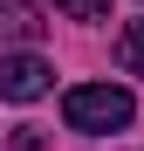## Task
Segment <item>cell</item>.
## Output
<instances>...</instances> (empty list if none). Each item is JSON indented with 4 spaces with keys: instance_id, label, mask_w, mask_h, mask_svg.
I'll use <instances>...</instances> for the list:
<instances>
[{
    "instance_id": "4",
    "label": "cell",
    "mask_w": 144,
    "mask_h": 151,
    "mask_svg": "<svg viewBox=\"0 0 144 151\" xmlns=\"http://www.w3.org/2000/svg\"><path fill=\"white\" fill-rule=\"evenodd\" d=\"M117 62L144 76V21H130V28H124V41H117Z\"/></svg>"
},
{
    "instance_id": "1",
    "label": "cell",
    "mask_w": 144,
    "mask_h": 151,
    "mask_svg": "<svg viewBox=\"0 0 144 151\" xmlns=\"http://www.w3.org/2000/svg\"><path fill=\"white\" fill-rule=\"evenodd\" d=\"M62 117H69V131L103 137V131H124L137 117V103H130V89H117V83H76L62 96Z\"/></svg>"
},
{
    "instance_id": "5",
    "label": "cell",
    "mask_w": 144,
    "mask_h": 151,
    "mask_svg": "<svg viewBox=\"0 0 144 151\" xmlns=\"http://www.w3.org/2000/svg\"><path fill=\"white\" fill-rule=\"evenodd\" d=\"M69 21H110V0H55Z\"/></svg>"
},
{
    "instance_id": "3",
    "label": "cell",
    "mask_w": 144,
    "mask_h": 151,
    "mask_svg": "<svg viewBox=\"0 0 144 151\" xmlns=\"http://www.w3.org/2000/svg\"><path fill=\"white\" fill-rule=\"evenodd\" d=\"M41 41V7L34 0H0V48H34Z\"/></svg>"
},
{
    "instance_id": "2",
    "label": "cell",
    "mask_w": 144,
    "mask_h": 151,
    "mask_svg": "<svg viewBox=\"0 0 144 151\" xmlns=\"http://www.w3.org/2000/svg\"><path fill=\"white\" fill-rule=\"evenodd\" d=\"M55 89V69H48L41 55H28V48H0V96L7 103H41V96Z\"/></svg>"
}]
</instances>
